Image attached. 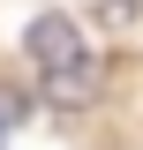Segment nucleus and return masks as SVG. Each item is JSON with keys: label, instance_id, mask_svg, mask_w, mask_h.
<instances>
[{"label": "nucleus", "instance_id": "f257e3e1", "mask_svg": "<svg viewBox=\"0 0 143 150\" xmlns=\"http://www.w3.org/2000/svg\"><path fill=\"white\" fill-rule=\"evenodd\" d=\"M23 53L38 60V83H45V98H53V105H90L98 75H90L83 30H75L68 15H38L30 30H23Z\"/></svg>", "mask_w": 143, "mask_h": 150}, {"label": "nucleus", "instance_id": "f03ea898", "mask_svg": "<svg viewBox=\"0 0 143 150\" xmlns=\"http://www.w3.org/2000/svg\"><path fill=\"white\" fill-rule=\"evenodd\" d=\"M0 143H8V120H0Z\"/></svg>", "mask_w": 143, "mask_h": 150}]
</instances>
